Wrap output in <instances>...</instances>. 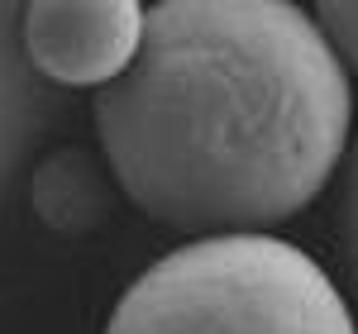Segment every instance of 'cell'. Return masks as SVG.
<instances>
[{
  "label": "cell",
  "instance_id": "1",
  "mask_svg": "<svg viewBox=\"0 0 358 334\" xmlns=\"http://www.w3.org/2000/svg\"><path fill=\"white\" fill-rule=\"evenodd\" d=\"M354 91L292 0H163L124 77L96 91L115 187L177 234H268L349 148Z\"/></svg>",
  "mask_w": 358,
  "mask_h": 334
},
{
  "label": "cell",
  "instance_id": "2",
  "mask_svg": "<svg viewBox=\"0 0 358 334\" xmlns=\"http://www.w3.org/2000/svg\"><path fill=\"white\" fill-rule=\"evenodd\" d=\"M106 334H358V325L306 249L277 234H215L143 268Z\"/></svg>",
  "mask_w": 358,
  "mask_h": 334
},
{
  "label": "cell",
  "instance_id": "3",
  "mask_svg": "<svg viewBox=\"0 0 358 334\" xmlns=\"http://www.w3.org/2000/svg\"><path fill=\"white\" fill-rule=\"evenodd\" d=\"M143 20L138 0H34L20 15V43L48 86L106 91L138 57Z\"/></svg>",
  "mask_w": 358,
  "mask_h": 334
},
{
  "label": "cell",
  "instance_id": "4",
  "mask_svg": "<svg viewBox=\"0 0 358 334\" xmlns=\"http://www.w3.org/2000/svg\"><path fill=\"white\" fill-rule=\"evenodd\" d=\"M20 15H24V5H0V196L15 182L20 163L29 158V148L38 143L43 124L57 110V86L43 82L24 57Z\"/></svg>",
  "mask_w": 358,
  "mask_h": 334
},
{
  "label": "cell",
  "instance_id": "5",
  "mask_svg": "<svg viewBox=\"0 0 358 334\" xmlns=\"http://www.w3.org/2000/svg\"><path fill=\"white\" fill-rule=\"evenodd\" d=\"M110 167L86 148H57L34 167V210L57 234H91L110 220Z\"/></svg>",
  "mask_w": 358,
  "mask_h": 334
},
{
  "label": "cell",
  "instance_id": "6",
  "mask_svg": "<svg viewBox=\"0 0 358 334\" xmlns=\"http://www.w3.org/2000/svg\"><path fill=\"white\" fill-rule=\"evenodd\" d=\"M315 24L330 38V48L344 62V72H358V0H320Z\"/></svg>",
  "mask_w": 358,
  "mask_h": 334
},
{
  "label": "cell",
  "instance_id": "7",
  "mask_svg": "<svg viewBox=\"0 0 358 334\" xmlns=\"http://www.w3.org/2000/svg\"><path fill=\"white\" fill-rule=\"evenodd\" d=\"M339 249L344 263L358 282V139L349 148V163H344V191H339Z\"/></svg>",
  "mask_w": 358,
  "mask_h": 334
}]
</instances>
